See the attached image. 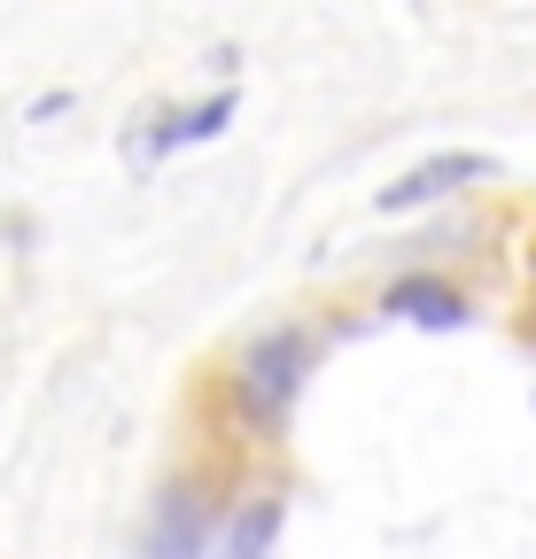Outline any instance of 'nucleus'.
Returning <instances> with one entry per match:
<instances>
[{"label": "nucleus", "mask_w": 536, "mask_h": 559, "mask_svg": "<svg viewBox=\"0 0 536 559\" xmlns=\"http://www.w3.org/2000/svg\"><path fill=\"white\" fill-rule=\"evenodd\" d=\"M211 536H226L218 498L203 481H164L148 506V528H141V559H211Z\"/></svg>", "instance_id": "obj_2"}, {"label": "nucleus", "mask_w": 536, "mask_h": 559, "mask_svg": "<svg viewBox=\"0 0 536 559\" xmlns=\"http://www.w3.org/2000/svg\"><path fill=\"white\" fill-rule=\"evenodd\" d=\"M311 366H319V334H311V326H264V334L241 349V366H234V396H241V419H249V428H264V436L288 428V412H296Z\"/></svg>", "instance_id": "obj_1"}, {"label": "nucleus", "mask_w": 536, "mask_h": 559, "mask_svg": "<svg viewBox=\"0 0 536 559\" xmlns=\"http://www.w3.org/2000/svg\"><path fill=\"white\" fill-rule=\"evenodd\" d=\"M281 528H288V498H249L226 536H218V559H273L281 551Z\"/></svg>", "instance_id": "obj_6"}, {"label": "nucleus", "mask_w": 536, "mask_h": 559, "mask_svg": "<svg viewBox=\"0 0 536 559\" xmlns=\"http://www.w3.org/2000/svg\"><path fill=\"white\" fill-rule=\"evenodd\" d=\"M389 311H396V319H413V326H436V334L466 326V296L451 288V280H428V272L396 280V288H389Z\"/></svg>", "instance_id": "obj_5"}, {"label": "nucleus", "mask_w": 536, "mask_h": 559, "mask_svg": "<svg viewBox=\"0 0 536 559\" xmlns=\"http://www.w3.org/2000/svg\"><path fill=\"white\" fill-rule=\"evenodd\" d=\"M226 124H234V94H211V102H194V109H156V117H148V132H132V148H124V156L148 171V164H164L171 148L218 140Z\"/></svg>", "instance_id": "obj_4"}, {"label": "nucleus", "mask_w": 536, "mask_h": 559, "mask_svg": "<svg viewBox=\"0 0 536 559\" xmlns=\"http://www.w3.org/2000/svg\"><path fill=\"white\" fill-rule=\"evenodd\" d=\"M475 179H498V156H483V148H443V156H428V164H413L396 187H381L373 194V210H428V202H443V194H458V187H475Z\"/></svg>", "instance_id": "obj_3"}]
</instances>
